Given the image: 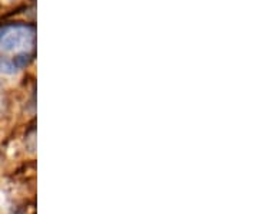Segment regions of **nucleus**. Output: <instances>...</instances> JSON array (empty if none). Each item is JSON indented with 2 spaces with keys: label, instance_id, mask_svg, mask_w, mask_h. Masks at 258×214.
<instances>
[{
  "label": "nucleus",
  "instance_id": "obj_1",
  "mask_svg": "<svg viewBox=\"0 0 258 214\" xmlns=\"http://www.w3.org/2000/svg\"><path fill=\"white\" fill-rule=\"evenodd\" d=\"M35 56V25L25 22H12L0 28V74H18L33 62Z\"/></svg>",
  "mask_w": 258,
  "mask_h": 214
}]
</instances>
